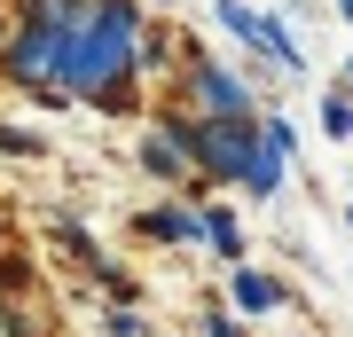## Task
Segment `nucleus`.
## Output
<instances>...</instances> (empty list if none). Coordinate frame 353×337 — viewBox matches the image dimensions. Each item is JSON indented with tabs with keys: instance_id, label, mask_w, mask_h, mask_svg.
Masks as SVG:
<instances>
[{
	"instance_id": "423d86ee",
	"label": "nucleus",
	"mask_w": 353,
	"mask_h": 337,
	"mask_svg": "<svg viewBox=\"0 0 353 337\" xmlns=\"http://www.w3.org/2000/svg\"><path fill=\"white\" fill-rule=\"evenodd\" d=\"M32 24H55V32H79V24H87V0H39V8H32Z\"/></svg>"
},
{
	"instance_id": "9d476101",
	"label": "nucleus",
	"mask_w": 353,
	"mask_h": 337,
	"mask_svg": "<svg viewBox=\"0 0 353 337\" xmlns=\"http://www.w3.org/2000/svg\"><path fill=\"white\" fill-rule=\"evenodd\" d=\"M338 8H345V16H353V0H338Z\"/></svg>"
},
{
	"instance_id": "6e6552de",
	"label": "nucleus",
	"mask_w": 353,
	"mask_h": 337,
	"mask_svg": "<svg viewBox=\"0 0 353 337\" xmlns=\"http://www.w3.org/2000/svg\"><path fill=\"white\" fill-rule=\"evenodd\" d=\"M322 125H330L338 141H353V94H330V102H322Z\"/></svg>"
},
{
	"instance_id": "1a4fd4ad",
	"label": "nucleus",
	"mask_w": 353,
	"mask_h": 337,
	"mask_svg": "<svg viewBox=\"0 0 353 337\" xmlns=\"http://www.w3.org/2000/svg\"><path fill=\"white\" fill-rule=\"evenodd\" d=\"M204 236H212L220 251H236V220H228V212H212V220H204Z\"/></svg>"
},
{
	"instance_id": "f03ea898",
	"label": "nucleus",
	"mask_w": 353,
	"mask_h": 337,
	"mask_svg": "<svg viewBox=\"0 0 353 337\" xmlns=\"http://www.w3.org/2000/svg\"><path fill=\"white\" fill-rule=\"evenodd\" d=\"M173 141H181V150H196V157L212 165V173H228V181H243V173H252V157L267 150V141H259V134H252L243 118H212V125H173Z\"/></svg>"
},
{
	"instance_id": "20e7f679",
	"label": "nucleus",
	"mask_w": 353,
	"mask_h": 337,
	"mask_svg": "<svg viewBox=\"0 0 353 337\" xmlns=\"http://www.w3.org/2000/svg\"><path fill=\"white\" fill-rule=\"evenodd\" d=\"M196 94L212 102V110H228V118H243V110H252V94H243V87H236V79H228V71H212V63H204V71H196Z\"/></svg>"
},
{
	"instance_id": "7ed1b4c3",
	"label": "nucleus",
	"mask_w": 353,
	"mask_h": 337,
	"mask_svg": "<svg viewBox=\"0 0 353 337\" xmlns=\"http://www.w3.org/2000/svg\"><path fill=\"white\" fill-rule=\"evenodd\" d=\"M71 55H79V32L32 24V32L8 48V71H16V79H48V71H63V79H71Z\"/></svg>"
},
{
	"instance_id": "f257e3e1",
	"label": "nucleus",
	"mask_w": 353,
	"mask_h": 337,
	"mask_svg": "<svg viewBox=\"0 0 353 337\" xmlns=\"http://www.w3.org/2000/svg\"><path fill=\"white\" fill-rule=\"evenodd\" d=\"M126 48H134V0H102V16L79 32V55H71V79H63V87L110 102V79L126 71Z\"/></svg>"
},
{
	"instance_id": "39448f33",
	"label": "nucleus",
	"mask_w": 353,
	"mask_h": 337,
	"mask_svg": "<svg viewBox=\"0 0 353 337\" xmlns=\"http://www.w3.org/2000/svg\"><path fill=\"white\" fill-rule=\"evenodd\" d=\"M236 306L243 314H267V306H283V290L267 283V275H236Z\"/></svg>"
},
{
	"instance_id": "0eeeda50",
	"label": "nucleus",
	"mask_w": 353,
	"mask_h": 337,
	"mask_svg": "<svg viewBox=\"0 0 353 337\" xmlns=\"http://www.w3.org/2000/svg\"><path fill=\"white\" fill-rule=\"evenodd\" d=\"M275 181H283V157H275V150H259V157H252V173H243V188H252V196H275Z\"/></svg>"
}]
</instances>
